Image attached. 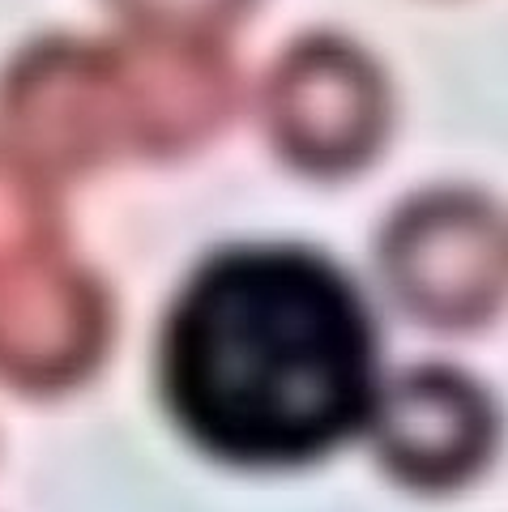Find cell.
I'll return each instance as SVG.
<instances>
[{"mask_svg": "<svg viewBox=\"0 0 508 512\" xmlns=\"http://www.w3.org/2000/svg\"><path fill=\"white\" fill-rule=\"evenodd\" d=\"M376 363V320L329 256L227 248L167 308L158 397L218 466L299 470L368 427Z\"/></svg>", "mask_w": 508, "mask_h": 512, "instance_id": "obj_1", "label": "cell"}, {"mask_svg": "<svg viewBox=\"0 0 508 512\" xmlns=\"http://www.w3.org/2000/svg\"><path fill=\"white\" fill-rule=\"evenodd\" d=\"M180 82L154 39H43L0 77V150L43 180L180 158Z\"/></svg>", "mask_w": 508, "mask_h": 512, "instance_id": "obj_2", "label": "cell"}, {"mask_svg": "<svg viewBox=\"0 0 508 512\" xmlns=\"http://www.w3.org/2000/svg\"><path fill=\"white\" fill-rule=\"evenodd\" d=\"M111 325V295L69 252L56 192L0 184V380L69 393L99 372Z\"/></svg>", "mask_w": 508, "mask_h": 512, "instance_id": "obj_3", "label": "cell"}, {"mask_svg": "<svg viewBox=\"0 0 508 512\" xmlns=\"http://www.w3.org/2000/svg\"><path fill=\"white\" fill-rule=\"evenodd\" d=\"M393 303L432 333H479L508 308V214L466 184L419 188L376 239Z\"/></svg>", "mask_w": 508, "mask_h": 512, "instance_id": "obj_4", "label": "cell"}, {"mask_svg": "<svg viewBox=\"0 0 508 512\" xmlns=\"http://www.w3.org/2000/svg\"><path fill=\"white\" fill-rule=\"evenodd\" d=\"M261 128L287 167L312 180H346L372 167L393 133L385 69L338 35H304L261 82Z\"/></svg>", "mask_w": 508, "mask_h": 512, "instance_id": "obj_5", "label": "cell"}, {"mask_svg": "<svg viewBox=\"0 0 508 512\" xmlns=\"http://www.w3.org/2000/svg\"><path fill=\"white\" fill-rule=\"evenodd\" d=\"M368 440L380 474L423 500L483 483L504 444V414L479 376L453 363H415L376 389Z\"/></svg>", "mask_w": 508, "mask_h": 512, "instance_id": "obj_6", "label": "cell"}, {"mask_svg": "<svg viewBox=\"0 0 508 512\" xmlns=\"http://www.w3.org/2000/svg\"><path fill=\"white\" fill-rule=\"evenodd\" d=\"M133 35L218 43L244 22L252 0H107Z\"/></svg>", "mask_w": 508, "mask_h": 512, "instance_id": "obj_7", "label": "cell"}]
</instances>
